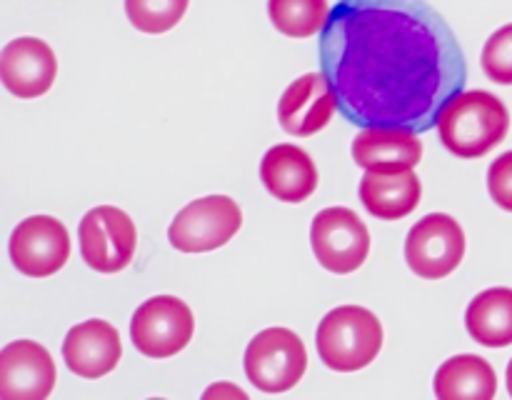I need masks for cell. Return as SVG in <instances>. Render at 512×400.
I'll use <instances>...</instances> for the list:
<instances>
[{
	"label": "cell",
	"mask_w": 512,
	"mask_h": 400,
	"mask_svg": "<svg viewBox=\"0 0 512 400\" xmlns=\"http://www.w3.org/2000/svg\"><path fill=\"white\" fill-rule=\"evenodd\" d=\"M320 70L358 128H438L468 83L448 20L425 0H338L320 30Z\"/></svg>",
	"instance_id": "cell-1"
},
{
	"label": "cell",
	"mask_w": 512,
	"mask_h": 400,
	"mask_svg": "<svg viewBox=\"0 0 512 400\" xmlns=\"http://www.w3.org/2000/svg\"><path fill=\"white\" fill-rule=\"evenodd\" d=\"M440 140L453 155L483 158L498 148L510 130V113L488 90H460L438 118Z\"/></svg>",
	"instance_id": "cell-2"
},
{
	"label": "cell",
	"mask_w": 512,
	"mask_h": 400,
	"mask_svg": "<svg viewBox=\"0 0 512 400\" xmlns=\"http://www.w3.org/2000/svg\"><path fill=\"white\" fill-rule=\"evenodd\" d=\"M318 355L330 370L355 373L378 358L383 348V325L378 315L360 305H340L330 310L315 333Z\"/></svg>",
	"instance_id": "cell-3"
},
{
	"label": "cell",
	"mask_w": 512,
	"mask_h": 400,
	"mask_svg": "<svg viewBox=\"0 0 512 400\" xmlns=\"http://www.w3.org/2000/svg\"><path fill=\"white\" fill-rule=\"evenodd\" d=\"M308 368V350L290 328H265L245 350V375L263 393L295 388Z\"/></svg>",
	"instance_id": "cell-4"
},
{
	"label": "cell",
	"mask_w": 512,
	"mask_h": 400,
	"mask_svg": "<svg viewBox=\"0 0 512 400\" xmlns=\"http://www.w3.org/2000/svg\"><path fill=\"white\" fill-rule=\"evenodd\" d=\"M243 225L240 205L228 195H208L185 205L168 228V240L180 253L223 248Z\"/></svg>",
	"instance_id": "cell-5"
},
{
	"label": "cell",
	"mask_w": 512,
	"mask_h": 400,
	"mask_svg": "<svg viewBox=\"0 0 512 400\" xmlns=\"http://www.w3.org/2000/svg\"><path fill=\"white\" fill-rule=\"evenodd\" d=\"M80 255L93 270L105 275L120 273L133 260L138 230L133 218L115 205H98L80 220Z\"/></svg>",
	"instance_id": "cell-6"
},
{
	"label": "cell",
	"mask_w": 512,
	"mask_h": 400,
	"mask_svg": "<svg viewBox=\"0 0 512 400\" xmlns=\"http://www.w3.org/2000/svg\"><path fill=\"white\" fill-rule=\"evenodd\" d=\"M195 333V318L188 303L175 295L145 300L130 320V338L143 355L165 360L178 355Z\"/></svg>",
	"instance_id": "cell-7"
},
{
	"label": "cell",
	"mask_w": 512,
	"mask_h": 400,
	"mask_svg": "<svg viewBox=\"0 0 512 400\" xmlns=\"http://www.w3.org/2000/svg\"><path fill=\"white\" fill-rule=\"evenodd\" d=\"M310 245L325 270L348 275L368 260L370 230L355 210L333 205L315 215L313 228H310Z\"/></svg>",
	"instance_id": "cell-8"
},
{
	"label": "cell",
	"mask_w": 512,
	"mask_h": 400,
	"mask_svg": "<svg viewBox=\"0 0 512 400\" xmlns=\"http://www.w3.org/2000/svg\"><path fill=\"white\" fill-rule=\"evenodd\" d=\"M465 258V233L453 215L430 213L410 228L405 260L425 280H443L458 270Z\"/></svg>",
	"instance_id": "cell-9"
},
{
	"label": "cell",
	"mask_w": 512,
	"mask_h": 400,
	"mask_svg": "<svg viewBox=\"0 0 512 400\" xmlns=\"http://www.w3.org/2000/svg\"><path fill=\"white\" fill-rule=\"evenodd\" d=\"M10 260L28 278L55 275L70 258L68 228L53 215H30L15 225L8 243Z\"/></svg>",
	"instance_id": "cell-10"
},
{
	"label": "cell",
	"mask_w": 512,
	"mask_h": 400,
	"mask_svg": "<svg viewBox=\"0 0 512 400\" xmlns=\"http://www.w3.org/2000/svg\"><path fill=\"white\" fill-rule=\"evenodd\" d=\"M55 363L35 340H13L0 350V395L5 400H45L55 388Z\"/></svg>",
	"instance_id": "cell-11"
},
{
	"label": "cell",
	"mask_w": 512,
	"mask_h": 400,
	"mask_svg": "<svg viewBox=\"0 0 512 400\" xmlns=\"http://www.w3.org/2000/svg\"><path fill=\"white\" fill-rule=\"evenodd\" d=\"M338 110V95L325 73L300 75L285 88L278 103V120L285 133L310 138L330 123Z\"/></svg>",
	"instance_id": "cell-12"
},
{
	"label": "cell",
	"mask_w": 512,
	"mask_h": 400,
	"mask_svg": "<svg viewBox=\"0 0 512 400\" xmlns=\"http://www.w3.org/2000/svg\"><path fill=\"white\" fill-rule=\"evenodd\" d=\"M58 75L53 48L40 38H15L0 53V78L15 98L33 100L48 93Z\"/></svg>",
	"instance_id": "cell-13"
},
{
	"label": "cell",
	"mask_w": 512,
	"mask_h": 400,
	"mask_svg": "<svg viewBox=\"0 0 512 400\" xmlns=\"http://www.w3.org/2000/svg\"><path fill=\"white\" fill-rule=\"evenodd\" d=\"M63 358L65 365L85 380H95L113 373L118 368L120 358H123L118 330L98 318L73 325L65 335Z\"/></svg>",
	"instance_id": "cell-14"
},
{
	"label": "cell",
	"mask_w": 512,
	"mask_h": 400,
	"mask_svg": "<svg viewBox=\"0 0 512 400\" xmlns=\"http://www.w3.org/2000/svg\"><path fill=\"white\" fill-rule=\"evenodd\" d=\"M260 180L283 203H303L318 188V168L303 148L283 143L263 155Z\"/></svg>",
	"instance_id": "cell-15"
},
{
	"label": "cell",
	"mask_w": 512,
	"mask_h": 400,
	"mask_svg": "<svg viewBox=\"0 0 512 400\" xmlns=\"http://www.w3.org/2000/svg\"><path fill=\"white\" fill-rule=\"evenodd\" d=\"M353 160L365 170H408L423 160V143L413 130L363 128L353 140Z\"/></svg>",
	"instance_id": "cell-16"
},
{
	"label": "cell",
	"mask_w": 512,
	"mask_h": 400,
	"mask_svg": "<svg viewBox=\"0 0 512 400\" xmlns=\"http://www.w3.org/2000/svg\"><path fill=\"white\" fill-rule=\"evenodd\" d=\"M423 185L420 178L408 170H368L360 180V200L365 210L380 220H400L408 218L420 203Z\"/></svg>",
	"instance_id": "cell-17"
},
{
	"label": "cell",
	"mask_w": 512,
	"mask_h": 400,
	"mask_svg": "<svg viewBox=\"0 0 512 400\" xmlns=\"http://www.w3.org/2000/svg\"><path fill=\"white\" fill-rule=\"evenodd\" d=\"M498 375L480 355H455L435 373V395L440 400H493Z\"/></svg>",
	"instance_id": "cell-18"
},
{
	"label": "cell",
	"mask_w": 512,
	"mask_h": 400,
	"mask_svg": "<svg viewBox=\"0 0 512 400\" xmlns=\"http://www.w3.org/2000/svg\"><path fill=\"white\" fill-rule=\"evenodd\" d=\"M465 328L485 348L512 345V288H488L475 295L465 313Z\"/></svg>",
	"instance_id": "cell-19"
},
{
	"label": "cell",
	"mask_w": 512,
	"mask_h": 400,
	"mask_svg": "<svg viewBox=\"0 0 512 400\" xmlns=\"http://www.w3.org/2000/svg\"><path fill=\"white\" fill-rule=\"evenodd\" d=\"M268 15L288 38H310L330 18L328 0H268Z\"/></svg>",
	"instance_id": "cell-20"
},
{
	"label": "cell",
	"mask_w": 512,
	"mask_h": 400,
	"mask_svg": "<svg viewBox=\"0 0 512 400\" xmlns=\"http://www.w3.org/2000/svg\"><path fill=\"white\" fill-rule=\"evenodd\" d=\"M188 3L190 0H125V13L138 30L160 35L183 20Z\"/></svg>",
	"instance_id": "cell-21"
},
{
	"label": "cell",
	"mask_w": 512,
	"mask_h": 400,
	"mask_svg": "<svg viewBox=\"0 0 512 400\" xmlns=\"http://www.w3.org/2000/svg\"><path fill=\"white\" fill-rule=\"evenodd\" d=\"M483 70L493 83L512 85V23L488 38L483 48Z\"/></svg>",
	"instance_id": "cell-22"
},
{
	"label": "cell",
	"mask_w": 512,
	"mask_h": 400,
	"mask_svg": "<svg viewBox=\"0 0 512 400\" xmlns=\"http://www.w3.org/2000/svg\"><path fill=\"white\" fill-rule=\"evenodd\" d=\"M488 190L500 208L512 213V150L493 160L488 170Z\"/></svg>",
	"instance_id": "cell-23"
},
{
	"label": "cell",
	"mask_w": 512,
	"mask_h": 400,
	"mask_svg": "<svg viewBox=\"0 0 512 400\" xmlns=\"http://www.w3.org/2000/svg\"><path fill=\"white\" fill-rule=\"evenodd\" d=\"M225 395V393H233L235 395V398H240V400H248V395H245L243 393V390H238V388H230V385H223V388H220V385H215V388H210L208 390V393H205V395H208V398H213V395Z\"/></svg>",
	"instance_id": "cell-24"
},
{
	"label": "cell",
	"mask_w": 512,
	"mask_h": 400,
	"mask_svg": "<svg viewBox=\"0 0 512 400\" xmlns=\"http://www.w3.org/2000/svg\"><path fill=\"white\" fill-rule=\"evenodd\" d=\"M508 393L512 395V360H510V365H508Z\"/></svg>",
	"instance_id": "cell-25"
}]
</instances>
